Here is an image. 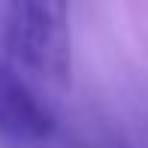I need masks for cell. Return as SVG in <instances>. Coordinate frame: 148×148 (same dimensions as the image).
Segmentation results:
<instances>
[{
  "instance_id": "obj_2",
  "label": "cell",
  "mask_w": 148,
  "mask_h": 148,
  "mask_svg": "<svg viewBox=\"0 0 148 148\" xmlns=\"http://www.w3.org/2000/svg\"><path fill=\"white\" fill-rule=\"evenodd\" d=\"M0 133L27 142H39L55 133L51 112L3 64H0Z\"/></svg>"
},
{
  "instance_id": "obj_1",
  "label": "cell",
  "mask_w": 148,
  "mask_h": 148,
  "mask_svg": "<svg viewBox=\"0 0 148 148\" xmlns=\"http://www.w3.org/2000/svg\"><path fill=\"white\" fill-rule=\"evenodd\" d=\"M6 45L27 70L58 85L73 79L70 0H9Z\"/></svg>"
}]
</instances>
